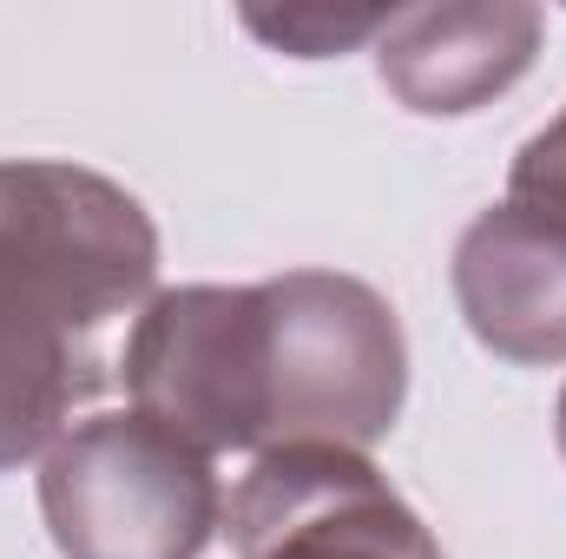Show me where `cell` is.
I'll return each mask as SVG.
<instances>
[{
  "instance_id": "cell-1",
  "label": "cell",
  "mask_w": 566,
  "mask_h": 559,
  "mask_svg": "<svg viewBox=\"0 0 566 559\" xmlns=\"http://www.w3.org/2000/svg\"><path fill=\"white\" fill-rule=\"evenodd\" d=\"M158 296V224L73 158H0V474L106 389V336Z\"/></svg>"
},
{
  "instance_id": "cell-2",
  "label": "cell",
  "mask_w": 566,
  "mask_h": 559,
  "mask_svg": "<svg viewBox=\"0 0 566 559\" xmlns=\"http://www.w3.org/2000/svg\"><path fill=\"white\" fill-rule=\"evenodd\" d=\"M258 303V454L356 447L369 454L409 402V336L396 303L343 271H283Z\"/></svg>"
},
{
  "instance_id": "cell-3",
  "label": "cell",
  "mask_w": 566,
  "mask_h": 559,
  "mask_svg": "<svg viewBox=\"0 0 566 559\" xmlns=\"http://www.w3.org/2000/svg\"><path fill=\"white\" fill-rule=\"evenodd\" d=\"M40 520L60 559H205L224 487L211 454L126 409L73 421L40 454Z\"/></svg>"
},
{
  "instance_id": "cell-4",
  "label": "cell",
  "mask_w": 566,
  "mask_h": 559,
  "mask_svg": "<svg viewBox=\"0 0 566 559\" xmlns=\"http://www.w3.org/2000/svg\"><path fill=\"white\" fill-rule=\"evenodd\" d=\"M126 395L145 421L198 454L258 461V303L251 283H178L133 316L119 349Z\"/></svg>"
},
{
  "instance_id": "cell-5",
  "label": "cell",
  "mask_w": 566,
  "mask_h": 559,
  "mask_svg": "<svg viewBox=\"0 0 566 559\" xmlns=\"http://www.w3.org/2000/svg\"><path fill=\"white\" fill-rule=\"evenodd\" d=\"M238 559H448L356 447H271L224 500Z\"/></svg>"
},
{
  "instance_id": "cell-6",
  "label": "cell",
  "mask_w": 566,
  "mask_h": 559,
  "mask_svg": "<svg viewBox=\"0 0 566 559\" xmlns=\"http://www.w3.org/2000/svg\"><path fill=\"white\" fill-rule=\"evenodd\" d=\"M547 13L527 0H434L396 7L376 33V73L396 106L422 119H468L527 80Z\"/></svg>"
},
{
  "instance_id": "cell-7",
  "label": "cell",
  "mask_w": 566,
  "mask_h": 559,
  "mask_svg": "<svg viewBox=\"0 0 566 559\" xmlns=\"http://www.w3.org/2000/svg\"><path fill=\"white\" fill-rule=\"evenodd\" d=\"M454 303L488 356L514 369L566 362V231L507 198L488 204L454 244Z\"/></svg>"
},
{
  "instance_id": "cell-8",
  "label": "cell",
  "mask_w": 566,
  "mask_h": 559,
  "mask_svg": "<svg viewBox=\"0 0 566 559\" xmlns=\"http://www.w3.org/2000/svg\"><path fill=\"white\" fill-rule=\"evenodd\" d=\"M396 7H244L238 20L277 46L290 60H329V53H356V46H376V33L389 27Z\"/></svg>"
},
{
  "instance_id": "cell-9",
  "label": "cell",
  "mask_w": 566,
  "mask_h": 559,
  "mask_svg": "<svg viewBox=\"0 0 566 559\" xmlns=\"http://www.w3.org/2000/svg\"><path fill=\"white\" fill-rule=\"evenodd\" d=\"M507 204H521V211H534V218H547V224L566 231V113L514 151V165H507Z\"/></svg>"
},
{
  "instance_id": "cell-10",
  "label": "cell",
  "mask_w": 566,
  "mask_h": 559,
  "mask_svg": "<svg viewBox=\"0 0 566 559\" xmlns=\"http://www.w3.org/2000/svg\"><path fill=\"white\" fill-rule=\"evenodd\" d=\"M554 441H560V454H566V389H560V402H554Z\"/></svg>"
}]
</instances>
